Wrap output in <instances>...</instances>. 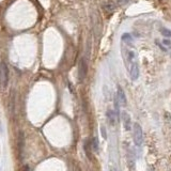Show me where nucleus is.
Masks as SVG:
<instances>
[{
  "mask_svg": "<svg viewBox=\"0 0 171 171\" xmlns=\"http://www.w3.org/2000/svg\"><path fill=\"white\" fill-rule=\"evenodd\" d=\"M132 42H123L125 45L122 46V57L126 69L133 80H137L139 77V64H138V57L134 49L130 48Z\"/></svg>",
  "mask_w": 171,
  "mask_h": 171,
  "instance_id": "nucleus-1",
  "label": "nucleus"
},
{
  "mask_svg": "<svg viewBox=\"0 0 171 171\" xmlns=\"http://www.w3.org/2000/svg\"><path fill=\"white\" fill-rule=\"evenodd\" d=\"M9 84V69L5 62L0 63V87L2 89H7Z\"/></svg>",
  "mask_w": 171,
  "mask_h": 171,
  "instance_id": "nucleus-2",
  "label": "nucleus"
},
{
  "mask_svg": "<svg viewBox=\"0 0 171 171\" xmlns=\"http://www.w3.org/2000/svg\"><path fill=\"white\" fill-rule=\"evenodd\" d=\"M133 132H134V142L136 146L140 147L142 144L143 141V133H142V127H141L138 123H134L133 125Z\"/></svg>",
  "mask_w": 171,
  "mask_h": 171,
  "instance_id": "nucleus-3",
  "label": "nucleus"
},
{
  "mask_svg": "<svg viewBox=\"0 0 171 171\" xmlns=\"http://www.w3.org/2000/svg\"><path fill=\"white\" fill-rule=\"evenodd\" d=\"M87 73H88V64L86 59L82 58L79 62V65H78V79L80 81H82L86 78V76H87Z\"/></svg>",
  "mask_w": 171,
  "mask_h": 171,
  "instance_id": "nucleus-4",
  "label": "nucleus"
},
{
  "mask_svg": "<svg viewBox=\"0 0 171 171\" xmlns=\"http://www.w3.org/2000/svg\"><path fill=\"white\" fill-rule=\"evenodd\" d=\"M117 98H118V101H119V104H120V106H126V96H125V92L123 91V89L120 87V86L118 87Z\"/></svg>",
  "mask_w": 171,
  "mask_h": 171,
  "instance_id": "nucleus-5",
  "label": "nucleus"
},
{
  "mask_svg": "<svg viewBox=\"0 0 171 171\" xmlns=\"http://www.w3.org/2000/svg\"><path fill=\"white\" fill-rule=\"evenodd\" d=\"M24 150H25V136L23 132H19L18 134V151H19V155L23 158Z\"/></svg>",
  "mask_w": 171,
  "mask_h": 171,
  "instance_id": "nucleus-6",
  "label": "nucleus"
},
{
  "mask_svg": "<svg viewBox=\"0 0 171 171\" xmlns=\"http://www.w3.org/2000/svg\"><path fill=\"white\" fill-rule=\"evenodd\" d=\"M122 119H123V125L125 130H130L132 128V122H130V117L127 113H122Z\"/></svg>",
  "mask_w": 171,
  "mask_h": 171,
  "instance_id": "nucleus-7",
  "label": "nucleus"
},
{
  "mask_svg": "<svg viewBox=\"0 0 171 171\" xmlns=\"http://www.w3.org/2000/svg\"><path fill=\"white\" fill-rule=\"evenodd\" d=\"M103 9H104V11L106 13H113V11L115 10V3L113 2V1H110V0H107V1H105L104 3H103Z\"/></svg>",
  "mask_w": 171,
  "mask_h": 171,
  "instance_id": "nucleus-8",
  "label": "nucleus"
},
{
  "mask_svg": "<svg viewBox=\"0 0 171 171\" xmlns=\"http://www.w3.org/2000/svg\"><path fill=\"white\" fill-rule=\"evenodd\" d=\"M107 118H108V120H109V122H110L111 125L115 124V122L118 121L117 113H115V111H113V110H108L107 111Z\"/></svg>",
  "mask_w": 171,
  "mask_h": 171,
  "instance_id": "nucleus-9",
  "label": "nucleus"
},
{
  "mask_svg": "<svg viewBox=\"0 0 171 171\" xmlns=\"http://www.w3.org/2000/svg\"><path fill=\"white\" fill-rule=\"evenodd\" d=\"M91 148L93 151L97 152L98 151V148H100V144H98V139L96 137H94L92 139V142H91Z\"/></svg>",
  "mask_w": 171,
  "mask_h": 171,
  "instance_id": "nucleus-10",
  "label": "nucleus"
},
{
  "mask_svg": "<svg viewBox=\"0 0 171 171\" xmlns=\"http://www.w3.org/2000/svg\"><path fill=\"white\" fill-rule=\"evenodd\" d=\"M161 36H164L165 38H171V30H169L168 28H165V27H161Z\"/></svg>",
  "mask_w": 171,
  "mask_h": 171,
  "instance_id": "nucleus-11",
  "label": "nucleus"
},
{
  "mask_svg": "<svg viewBox=\"0 0 171 171\" xmlns=\"http://www.w3.org/2000/svg\"><path fill=\"white\" fill-rule=\"evenodd\" d=\"M163 43H164V45L167 46V47H169V48L171 47V42H170V40H168V38H165V40L163 41Z\"/></svg>",
  "mask_w": 171,
  "mask_h": 171,
  "instance_id": "nucleus-12",
  "label": "nucleus"
},
{
  "mask_svg": "<svg viewBox=\"0 0 171 171\" xmlns=\"http://www.w3.org/2000/svg\"><path fill=\"white\" fill-rule=\"evenodd\" d=\"M21 171H30V167H29L28 165H25V166L23 167V169H21Z\"/></svg>",
  "mask_w": 171,
  "mask_h": 171,
  "instance_id": "nucleus-13",
  "label": "nucleus"
},
{
  "mask_svg": "<svg viewBox=\"0 0 171 171\" xmlns=\"http://www.w3.org/2000/svg\"><path fill=\"white\" fill-rule=\"evenodd\" d=\"M128 1H130V0H119V3H120V4H122V5H124V4H126Z\"/></svg>",
  "mask_w": 171,
  "mask_h": 171,
  "instance_id": "nucleus-14",
  "label": "nucleus"
},
{
  "mask_svg": "<svg viewBox=\"0 0 171 171\" xmlns=\"http://www.w3.org/2000/svg\"><path fill=\"white\" fill-rule=\"evenodd\" d=\"M102 136L104 138H106V130H105L104 126H102Z\"/></svg>",
  "mask_w": 171,
  "mask_h": 171,
  "instance_id": "nucleus-15",
  "label": "nucleus"
},
{
  "mask_svg": "<svg viewBox=\"0 0 171 171\" xmlns=\"http://www.w3.org/2000/svg\"><path fill=\"white\" fill-rule=\"evenodd\" d=\"M110 171H120L118 168H115V167H110Z\"/></svg>",
  "mask_w": 171,
  "mask_h": 171,
  "instance_id": "nucleus-16",
  "label": "nucleus"
}]
</instances>
